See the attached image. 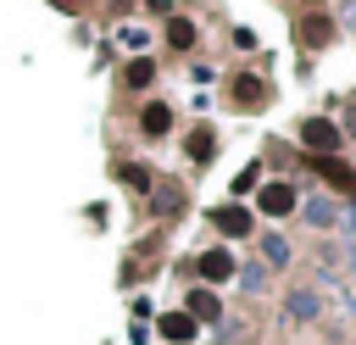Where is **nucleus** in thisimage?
<instances>
[{"label":"nucleus","mask_w":356,"mask_h":345,"mask_svg":"<svg viewBox=\"0 0 356 345\" xmlns=\"http://www.w3.org/2000/svg\"><path fill=\"white\" fill-rule=\"evenodd\" d=\"M139 128H145L150 139H161V134L172 128V106H161V100H150V106L139 111Z\"/></svg>","instance_id":"6"},{"label":"nucleus","mask_w":356,"mask_h":345,"mask_svg":"<svg viewBox=\"0 0 356 345\" xmlns=\"http://www.w3.org/2000/svg\"><path fill=\"white\" fill-rule=\"evenodd\" d=\"M167 45H172V50H189V45H195V22L172 17V22H167Z\"/></svg>","instance_id":"8"},{"label":"nucleus","mask_w":356,"mask_h":345,"mask_svg":"<svg viewBox=\"0 0 356 345\" xmlns=\"http://www.w3.org/2000/svg\"><path fill=\"white\" fill-rule=\"evenodd\" d=\"M189 317H217V295L211 289H189Z\"/></svg>","instance_id":"11"},{"label":"nucleus","mask_w":356,"mask_h":345,"mask_svg":"<svg viewBox=\"0 0 356 345\" xmlns=\"http://www.w3.org/2000/svg\"><path fill=\"white\" fill-rule=\"evenodd\" d=\"M56 6H78V0H56Z\"/></svg>","instance_id":"15"},{"label":"nucleus","mask_w":356,"mask_h":345,"mask_svg":"<svg viewBox=\"0 0 356 345\" xmlns=\"http://www.w3.org/2000/svg\"><path fill=\"white\" fill-rule=\"evenodd\" d=\"M122 78H128V89H145V83L156 78V67H150V61H128V72H122Z\"/></svg>","instance_id":"12"},{"label":"nucleus","mask_w":356,"mask_h":345,"mask_svg":"<svg viewBox=\"0 0 356 345\" xmlns=\"http://www.w3.org/2000/svg\"><path fill=\"white\" fill-rule=\"evenodd\" d=\"M312 167H317V172H323V178H328L334 189H356V172H350V167H345L339 156H317Z\"/></svg>","instance_id":"7"},{"label":"nucleus","mask_w":356,"mask_h":345,"mask_svg":"<svg viewBox=\"0 0 356 345\" xmlns=\"http://www.w3.org/2000/svg\"><path fill=\"white\" fill-rule=\"evenodd\" d=\"M122 184H128V189H150V172H145V167H122Z\"/></svg>","instance_id":"14"},{"label":"nucleus","mask_w":356,"mask_h":345,"mask_svg":"<svg viewBox=\"0 0 356 345\" xmlns=\"http://www.w3.org/2000/svg\"><path fill=\"white\" fill-rule=\"evenodd\" d=\"M261 211L267 217H289L295 211V189L289 184H261Z\"/></svg>","instance_id":"2"},{"label":"nucleus","mask_w":356,"mask_h":345,"mask_svg":"<svg viewBox=\"0 0 356 345\" xmlns=\"http://www.w3.org/2000/svg\"><path fill=\"white\" fill-rule=\"evenodd\" d=\"M328 39V17H300V45H323Z\"/></svg>","instance_id":"10"},{"label":"nucleus","mask_w":356,"mask_h":345,"mask_svg":"<svg viewBox=\"0 0 356 345\" xmlns=\"http://www.w3.org/2000/svg\"><path fill=\"white\" fill-rule=\"evenodd\" d=\"M189 156L195 161H211V128H195L189 134Z\"/></svg>","instance_id":"13"},{"label":"nucleus","mask_w":356,"mask_h":345,"mask_svg":"<svg viewBox=\"0 0 356 345\" xmlns=\"http://www.w3.org/2000/svg\"><path fill=\"white\" fill-rule=\"evenodd\" d=\"M300 139H306V150H317V156H334V150H339V128H334L328 117H306V122H300Z\"/></svg>","instance_id":"1"},{"label":"nucleus","mask_w":356,"mask_h":345,"mask_svg":"<svg viewBox=\"0 0 356 345\" xmlns=\"http://www.w3.org/2000/svg\"><path fill=\"white\" fill-rule=\"evenodd\" d=\"M234 100H239V106H261V78H250V72L234 78Z\"/></svg>","instance_id":"9"},{"label":"nucleus","mask_w":356,"mask_h":345,"mask_svg":"<svg viewBox=\"0 0 356 345\" xmlns=\"http://www.w3.org/2000/svg\"><path fill=\"white\" fill-rule=\"evenodd\" d=\"M200 278H206V284H228V278H234V256H228V250H206V256H200Z\"/></svg>","instance_id":"4"},{"label":"nucleus","mask_w":356,"mask_h":345,"mask_svg":"<svg viewBox=\"0 0 356 345\" xmlns=\"http://www.w3.org/2000/svg\"><path fill=\"white\" fill-rule=\"evenodd\" d=\"M156 328H161V339H172V345H189V339H195V317H189V312H167Z\"/></svg>","instance_id":"5"},{"label":"nucleus","mask_w":356,"mask_h":345,"mask_svg":"<svg viewBox=\"0 0 356 345\" xmlns=\"http://www.w3.org/2000/svg\"><path fill=\"white\" fill-rule=\"evenodd\" d=\"M211 223H217V228H222L228 239L250 234V211H245V206H217V211H211Z\"/></svg>","instance_id":"3"}]
</instances>
